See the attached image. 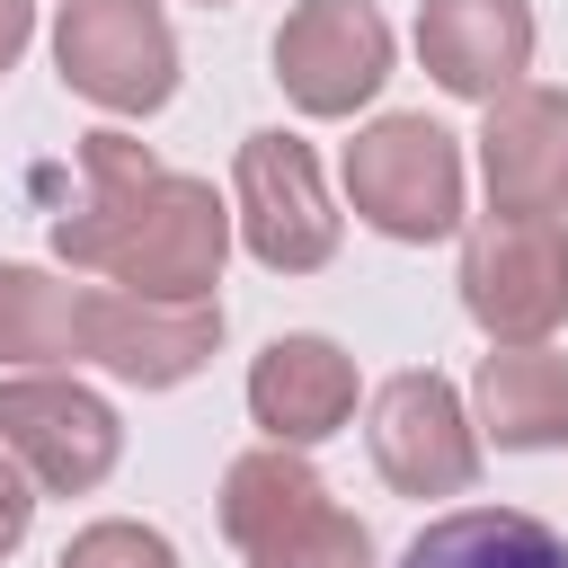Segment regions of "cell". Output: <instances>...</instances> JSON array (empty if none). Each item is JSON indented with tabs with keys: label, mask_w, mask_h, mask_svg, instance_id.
<instances>
[{
	"label": "cell",
	"mask_w": 568,
	"mask_h": 568,
	"mask_svg": "<svg viewBox=\"0 0 568 568\" xmlns=\"http://www.w3.org/2000/svg\"><path fill=\"white\" fill-rule=\"evenodd\" d=\"M231 222L248 240V257L266 275H311L337 257V213H328V186H320V160L311 142L293 133H248L240 142V169H231Z\"/></svg>",
	"instance_id": "obj_6"
},
{
	"label": "cell",
	"mask_w": 568,
	"mask_h": 568,
	"mask_svg": "<svg viewBox=\"0 0 568 568\" xmlns=\"http://www.w3.org/2000/svg\"><path fill=\"white\" fill-rule=\"evenodd\" d=\"M53 71L106 115H160L178 98V36L160 0H62Z\"/></svg>",
	"instance_id": "obj_3"
},
{
	"label": "cell",
	"mask_w": 568,
	"mask_h": 568,
	"mask_svg": "<svg viewBox=\"0 0 568 568\" xmlns=\"http://www.w3.org/2000/svg\"><path fill=\"white\" fill-rule=\"evenodd\" d=\"M248 568H373V532L346 506H320L311 524H293L284 541L248 550Z\"/></svg>",
	"instance_id": "obj_17"
},
{
	"label": "cell",
	"mask_w": 568,
	"mask_h": 568,
	"mask_svg": "<svg viewBox=\"0 0 568 568\" xmlns=\"http://www.w3.org/2000/svg\"><path fill=\"white\" fill-rule=\"evenodd\" d=\"M0 364H9V373L80 364V293H71L62 275L0 257Z\"/></svg>",
	"instance_id": "obj_16"
},
{
	"label": "cell",
	"mask_w": 568,
	"mask_h": 568,
	"mask_svg": "<svg viewBox=\"0 0 568 568\" xmlns=\"http://www.w3.org/2000/svg\"><path fill=\"white\" fill-rule=\"evenodd\" d=\"M27 524H36V479H27V470L0 453V559L27 541Z\"/></svg>",
	"instance_id": "obj_19"
},
{
	"label": "cell",
	"mask_w": 568,
	"mask_h": 568,
	"mask_svg": "<svg viewBox=\"0 0 568 568\" xmlns=\"http://www.w3.org/2000/svg\"><path fill=\"white\" fill-rule=\"evenodd\" d=\"M320 506H328V479H320L293 444H257V453H240V462L222 470V532H231L240 550L284 541V532L311 524Z\"/></svg>",
	"instance_id": "obj_14"
},
{
	"label": "cell",
	"mask_w": 568,
	"mask_h": 568,
	"mask_svg": "<svg viewBox=\"0 0 568 568\" xmlns=\"http://www.w3.org/2000/svg\"><path fill=\"white\" fill-rule=\"evenodd\" d=\"M346 195L382 240H444L462 222V142L435 115H382L346 142Z\"/></svg>",
	"instance_id": "obj_4"
},
{
	"label": "cell",
	"mask_w": 568,
	"mask_h": 568,
	"mask_svg": "<svg viewBox=\"0 0 568 568\" xmlns=\"http://www.w3.org/2000/svg\"><path fill=\"white\" fill-rule=\"evenodd\" d=\"M462 311L488 346H550L568 320V231L550 213H479L462 240Z\"/></svg>",
	"instance_id": "obj_2"
},
{
	"label": "cell",
	"mask_w": 568,
	"mask_h": 568,
	"mask_svg": "<svg viewBox=\"0 0 568 568\" xmlns=\"http://www.w3.org/2000/svg\"><path fill=\"white\" fill-rule=\"evenodd\" d=\"M373 470L399 497H462L479 479V426L462 408V390L426 364V373H390L373 390Z\"/></svg>",
	"instance_id": "obj_7"
},
{
	"label": "cell",
	"mask_w": 568,
	"mask_h": 568,
	"mask_svg": "<svg viewBox=\"0 0 568 568\" xmlns=\"http://www.w3.org/2000/svg\"><path fill=\"white\" fill-rule=\"evenodd\" d=\"M36 44V0H0V71Z\"/></svg>",
	"instance_id": "obj_20"
},
{
	"label": "cell",
	"mask_w": 568,
	"mask_h": 568,
	"mask_svg": "<svg viewBox=\"0 0 568 568\" xmlns=\"http://www.w3.org/2000/svg\"><path fill=\"white\" fill-rule=\"evenodd\" d=\"M53 568H178V541L160 524H133V515H106V524H80L62 541Z\"/></svg>",
	"instance_id": "obj_18"
},
{
	"label": "cell",
	"mask_w": 568,
	"mask_h": 568,
	"mask_svg": "<svg viewBox=\"0 0 568 568\" xmlns=\"http://www.w3.org/2000/svg\"><path fill=\"white\" fill-rule=\"evenodd\" d=\"M275 80L302 115H355L390 80V18L373 0H302L275 27Z\"/></svg>",
	"instance_id": "obj_9"
},
{
	"label": "cell",
	"mask_w": 568,
	"mask_h": 568,
	"mask_svg": "<svg viewBox=\"0 0 568 568\" xmlns=\"http://www.w3.org/2000/svg\"><path fill=\"white\" fill-rule=\"evenodd\" d=\"M470 426L497 453H559L568 444V355L559 346H488L470 373Z\"/></svg>",
	"instance_id": "obj_13"
},
{
	"label": "cell",
	"mask_w": 568,
	"mask_h": 568,
	"mask_svg": "<svg viewBox=\"0 0 568 568\" xmlns=\"http://www.w3.org/2000/svg\"><path fill=\"white\" fill-rule=\"evenodd\" d=\"M399 568H568V541L524 515V506H462V515H435Z\"/></svg>",
	"instance_id": "obj_15"
},
{
	"label": "cell",
	"mask_w": 568,
	"mask_h": 568,
	"mask_svg": "<svg viewBox=\"0 0 568 568\" xmlns=\"http://www.w3.org/2000/svg\"><path fill=\"white\" fill-rule=\"evenodd\" d=\"M248 417L266 426V444H320L355 417V355L320 328H293L275 337L257 364H248Z\"/></svg>",
	"instance_id": "obj_12"
},
{
	"label": "cell",
	"mask_w": 568,
	"mask_h": 568,
	"mask_svg": "<svg viewBox=\"0 0 568 568\" xmlns=\"http://www.w3.org/2000/svg\"><path fill=\"white\" fill-rule=\"evenodd\" d=\"M0 453L44 488V497H89L115 453H124V426L115 408L71 382V373H0Z\"/></svg>",
	"instance_id": "obj_5"
},
{
	"label": "cell",
	"mask_w": 568,
	"mask_h": 568,
	"mask_svg": "<svg viewBox=\"0 0 568 568\" xmlns=\"http://www.w3.org/2000/svg\"><path fill=\"white\" fill-rule=\"evenodd\" d=\"M204 9H222V0H204Z\"/></svg>",
	"instance_id": "obj_21"
},
{
	"label": "cell",
	"mask_w": 568,
	"mask_h": 568,
	"mask_svg": "<svg viewBox=\"0 0 568 568\" xmlns=\"http://www.w3.org/2000/svg\"><path fill=\"white\" fill-rule=\"evenodd\" d=\"M488 213H568V89H506L479 124Z\"/></svg>",
	"instance_id": "obj_11"
},
{
	"label": "cell",
	"mask_w": 568,
	"mask_h": 568,
	"mask_svg": "<svg viewBox=\"0 0 568 568\" xmlns=\"http://www.w3.org/2000/svg\"><path fill=\"white\" fill-rule=\"evenodd\" d=\"M222 346V302H142V293H80V355L133 390H178L213 364Z\"/></svg>",
	"instance_id": "obj_8"
},
{
	"label": "cell",
	"mask_w": 568,
	"mask_h": 568,
	"mask_svg": "<svg viewBox=\"0 0 568 568\" xmlns=\"http://www.w3.org/2000/svg\"><path fill=\"white\" fill-rule=\"evenodd\" d=\"M80 178H89L80 213L53 222L62 266L106 275L115 293H142V302H213L231 257V204L213 195V178L160 169L115 124L80 133Z\"/></svg>",
	"instance_id": "obj_1"
},
{
	"label": "cell",
	"mask_w": 568,
	"mask_h": 568,
	"mask_svg": "<svg viewBox=\"0 0 568 568\" xmlns=\"http://www.w3.org/2000/svg\"><path fill=\"white\" fill-rule=\"evenodd\" d=\"M417 62L435 89L497 106L532 71V0H426L417 9Z\"/></svg>",
	"instance_id": "obj_10"
}]
</instances>
